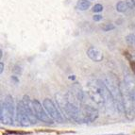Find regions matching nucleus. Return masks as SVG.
Listing matches in <instances>:
<instances>
[{
  "label": "nucleus",
  "mask_w": 135,
  "mask_h": 135,
  "mask_svg": "<svg viewBox=\"0 0 135 135\" xmlns=\"http://www.w3.org/2000/svg\"><path fill=\"white\" fill-rule=\"evenodd\" d=\"M104 82L106 83L110 95H113V98L114 100L116 110H119L120 113H124V105H123V98H122L121 90H120V82L116 79L114 75L110 74L105 78Z\"/></svg>",
  "instance_id": "nucleus-1"
},
{
  "label": "nucleus",
  "mask_w": 135,
  "mask_h": 135,
  "mask_svg": "<svg viewBox=\"0 0 135 135\" xmlns=\"http://www.w3.org/2000/svg\"><path fill=\"white\" fill-rule=\"evenodd\" d=\"M120 90H121L123 105H124V113L128 120L134 119L135 117V103L132 97L128 93L124 82H120Z\"/></svg>",
  "instance_id": "nucleus-2"
},
{
  "label": "nucleus",
  "mask_w": 135,
  "mask_h": 135,
  "mask_svg": "<svg viewBox=\"0 0 135 135\" xmlns=\"http://www.w3.org/2000/svg\"><path fill=\"white\" fill-rule=\"evenodd\" d=\"M87 94L89 95V97L97 105H98V106H104L105 105V100H104L101 87L98 85L97 80H95V82L88 84Z\"/></svg>",
  "instance_id": "nucleus-3"
},
{
  "label": "nucleus",
  "mask_w": 135,
  "mask_h": 135,
  "mask_svg": "<svg viewBox=\"0 0 135 135\" xmlns=\"http://www.w3.org/2000/svg\"><path fill=\"white\" fill-rule=\"evenodd\" d=\"M32 101H33L34 112H35V115H36L37 119L42 122H45L46 124H50V125L53 124L54 120L48 115L47 112L45 110L44 105L42 106V103L39 101L38 99H33Z\"/></svg>",
  "instance_id": "nucleus-4"
},
{
  "label": "nucleus",
  "mask_w": 135,
  "mask_h": 135,
  "mask_svg": "<svg viewBox=\"0 0 135 135\" xmlns=\"http://www.w3.org/2000/svg\"><path fill=\"white\" fill-rule=\"evenodd\" d=\"M43 105H44V107H45V110L47 112L48 115H49L54 121L60 122V123H61V122L63 121L62 115L61 114L59 109L57 108L56 105H55L54 102L52 101L51 99L45 98L43 101Z\"/></svg>",
  "instance_id": "nucleus-5"
},
{
  "label": "nucleus",
  "mask_w": 135,
  "mask_h": 135,
  "mask_svg": "<svg viewBox=\"0 0 135 135\" xmlns=\"http://www.w3.org/2000/svg\"><path fill=\"white\" fill-rule=\"evenodd\" d=\"M98 110L95 107L90 105H84L81 107V116L82 123H92L95 122L98 117Z\"/></svg>",
  "instance_id": "nucleus-6"
},
{
  "label": "nucleus",
  "mask_w": 135,
  "mask_h": 135,
  "mask_svg": "<svg viewBox=\"0 0 135 135\" xmlns=\"http://www.w3.org/2000/svg\"><path fill=\"white\" fill-rule=\"evenodd\" d=\"M16 116H17V120L20 122L21 126L29 127L31 125V122H30L28 116H27L26 107L22 100L17 102V105H16Z\"/></svg>",
  "instance_id": "nucleus-7"
},
{
  "label": "nucleus",
  "mask_w": 135,
  "mask_h": 135,
  "mask_svg": "<svg viewBox=\"0 0 135 135\" xmlns=\"http://www.w3.org/2000/svg\"><path fill=\"white\" fill-rule=\"evenodd\" d=\"M23 103L25 105L26 110H27V116H28L29 120L31 122V124H36L37 123V117L35 115V112H34V107H33V101L30 100L28 95H24L22 99Z\"/></svg>",
  "instance_id": "nucleus-8"
},
{
  "label": "nucleus",
  "mask_w": 135,
  "mask_h": 135,
  "mask_svg": "<svg viewBox=\"0 0 135 135\" xmlns=\"http://www.w3.org/2000/svg\"><path fill=\"white\" fill-rule=\"evenodd\" d=\"M13 117L9 110L5 107L4 104L1 102V108H0V121L4 125H12L13 124Z\"/></svg>",
  "instance_id": "nucleus-9"
},
{
  "label": "nucleus",
  "mask_w": 135,
  "mask_h": 135,
  "mask_svg": "<svg viewBox=\"0 0 135 135\" xmlns=\"http://www.w3.org/2000/svg\"><path fill=\"white\" fill-rule=\"evenodd\" d=\"M87 56L93 61H95V62H100L104 59L102 52L99 49H97V47H94V46H91L87 49Z\"/></svg>",
  "instance_id": "nucleus-10"
},
{
  "label": "nucleus",
  "mask_w": 135,
  "mask_h": 135,
  "mask_svg": "<svg viewBox=\"0 0 135 135\" xmlns=\"http://www.w3.org/2000/svg\"><path fill=\"white\" fill-rule=\"evenodd\" d=\"M72 93L75 97H77L78 100L80 101L81 103H83L84 101V92L80 88V86L78 83H74L72 86Z\"/></svg>",
  "instance_id": "nucleus-11"
},
{
  "label": "nucleus",
  "mask_w": 135,
  "mask_h": 135,
  "mask_svg": "<svg viewBox=\"0 0 135 135\" xmlns=\"http://www.w3.org/2000/svg\"><path fill=\"white\" fill-rule=\"evenodd\" d=\"M91 6V2L88 0H79L77 4V8L79 11H87Z\"/></svg>",
  "instance_id": "nucleus-12"
},
{
  "label": "nucleus",
  "mask_w": 135,
  "mask_h": 135,
  "mask_svg": "<svg viewBox=\"0 0 135 135\" xmlns=\"http://www.w3.org/2000/svg\"><path fill=\"white\" fill-rule=\"evenodd\" d=\"M128 9H129V7H128V2H126V1H119L116 4V11L118 12L123 13V12H126Z\"/></svg>",
  "instance_id": "nucleus-13"
},
{
  "label": "nucleus",
  "mask_w": 135,
  "mask_h": 135,
  "mask_svg": "<svg viewBox=\"0 0 135 135\" xmlns=\"http://www.w3.org/2000/svg\"><path fill=\"white\" fill-rule=\"evenodd\" d=\"M115 28V26L113 24H105L104 26H102V30L103 31H110V30H113Z\"/></svg>",
  "instance_id": "nucleus-14"
},
{
  "label": "nucleus",
  "mask_w": 135,
  "mask_h": 135,
  "mask_svg": "<svg viewBox=\"0 0 135 135\" xmlns=\"http://www.w3.org/2000/svg\"><path fill=\"white\" fill-rule=\"evenodd\" d=\"M102 11H103V6L101 4H95L93 7V11L94 12H100Z\"/></svg>",
  "instance_id": "nucleus-15"
},
{
  "label": "nucleus",
  "mask_w": 135,
  "mask_h": 135,
  "mask_svg": "<svg viewBox=\"0 0 135 135\" xmlns=\"http://www.w3.org/2000/svg\"><path fill=\"white\" fill-rule=\"evenodd\" d=\"M127 41H128V44H132L135 42V36L134 35H132V34H131V35H128V37H127Z\"/></svg>",
  "instance_id": "nucleus-16"
},
{
  "label": "nucleus",
  "mask_w": 135,
  "mask_h": 135,
  "mask_svg": "<svg viewBox=\"0 0 135 135\" xmlns=\"http://www.w3.org/2000/svg\"><path fill=\"white\" fill-rule=\"evenodd\" d=\"M93 19H94V21H95V22H98V21H101L102 19H103V17H102L101 15H99V14H97V15H95L93 17Z\"/></svg>",
  "instance_id": "nucleus-17"
},
{
  "label": "nucleus",
  "mask_w": 135,
  "mask_h": 135,
  "mask_svg": "<svg viewBox=\"0 0 135 135\" xmlns=\"http://www.w3.org/2000/svg\"><path fill=\"white\" fill-rule=\"evenodd\" d=\"M11 80L13 81V82H14L15 84L19 83V79H17V77H15V76H12V77H11Z\"/></svg>",
  "instance_id": "nucleus-18"
},
{
  "label": "nucleus",
  "mask_w": 135,
  "mask_h": 135,
  "mask_svg": "<svg viewBox=\"0 0 135 135\" xmlns=\"http://www.w3.org/2000/svg\"><path fill=\"white\" fill-rule=\"evenodd\" d=\"M3 71H4V63H3V61H1L0 62V74H2Z\"/></svg>",
  "instance_id": "nucleus-19"
},
{
  "label": "nucleus",
  "mask_w": 135,
  "mask_h": 135,
  "mask_svg": "<svg viewBox=\"0 0 135 135\" xmlns=\"http://www.w3.org/2000/svg\"><path fill=\"white\" fill-rule=\"evenodd\" d=\"M75 76H69V79H72V80H75Z\"/></svg>",
  "instance_id": "nucleus-20"
},
{
  "label": "nucleus",
  "mask_w": 135,
  "mask_h": 135,
  "mask_svg": "<svg viewBox=\"0 0 135 135\" xmlns=\"http://www.w3.org/2000/svg\"><path fill=\"white\" fill-rule=\"evenodd\" d=\"M0 53H1V54H0V58H2V57H3V51H2V49H0Z\"/></svg>",
  "instance_id": "nucleus-21"
},
{
  "label": "nucleus",
  "mask_w": 135,
  "mask_h": 135,
  "mask_svg": "<svg viewBox=\"0 0 135 135\" xmlns=\"http://www.w3.org/2000/svg\"><path fill=\"white\" fill-rule=\"evenodd\" d=\"M131 2H132V4H133V6H134V8H135V0H131Z\"/></svg>",
  "instance_id": "nucleus-22"
},
{
  "label": "nucleus",
  "mask_w": 135,
  "mask_h": 135,
  "mask_svg": "<svg viewBox=\"0 0 135 135\" xmlns=\"http://www.w3.org/2000/svg\"><path fill=\"white\" fill-rule=\"evenodd\" d=\"M134 44H135V42H134Z\"/></svg>",
  "instance_id": "nucleus-23"
}]
</instances>
